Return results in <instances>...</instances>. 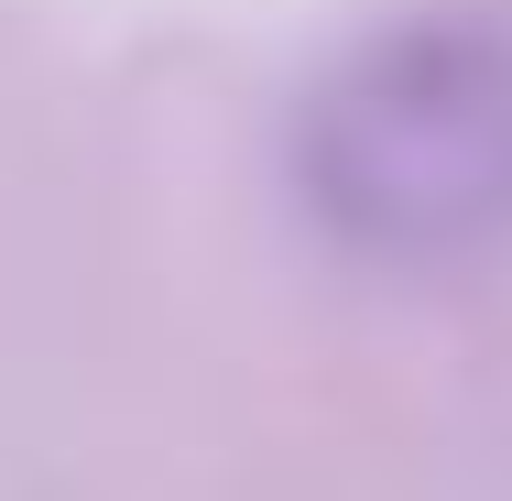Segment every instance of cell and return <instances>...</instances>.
Returning <instances> with one entry per match:
<instances>
[{"instance_id": "obj_1", "label": "cell", "mask_w": 512, "mask_h": 501, "mask_svg": "<svg viewBox=\"0 0 512 501\" xmlns=\"http://www.w3.org/2000/svg\"><path fill=\"white\" fill-rule=\"evenodd\" d=\"M316 186L382 240H480L512 218V55L491 33H393L316 120Z\"/></svg>"}]
</instances>
